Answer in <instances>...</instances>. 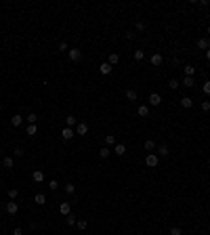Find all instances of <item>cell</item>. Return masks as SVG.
<instances>
[{"label":"cell","instance_id":"1","mask_svg":"<svg viewBox=\"0 0 210 235\" xmlns=\"http://www.w3.org/2000/svg\"><path fill=\"white\" fill-rule=\"evenodd\" d=\"M145 164L149 166V168H155V166L160 164V155H155V153H149V155L145 157Z\"/></svg>","mask_w":210,"mask_h":235},{"label":"cell","instance_id":"2","mask_svg":"<svg viewBox=\"0 0 210 235\" xmlns=\"http://www.w3.org/2000/svg\"><path fill=\"white\" fill-rule=\"evenodd\" d=\"M67 55H70V59L74 61V63H78L82 59V50H78V48H71V50H67Z\"/></svg>","mask_w":210,"mask_h":235},{"label":"cell","instance_id":"3","mask_svg":"<svg viewBox=\"0 0 210 235\" xmlns=\"http://www.w3.org/2000/svg\"><path fill=\"white\" fill-rule=\"evenodd\" d=\"M17 210H19V206H17V201H6V214H11V216H15V214H17Z\"/></svg>","mask_w":210,"mask_h":235},{"label":"cell","instance_id":"4","mask_svg":"<svg viewBox=\"0 0 210 235\" xmlns=\"http://www.w3.org/2000/svg\"><path fill=\"white\" fill-rule=\"evenodd\" d=\"M149 61H151V65H155V67H160V65H162V61H164V59H162V55H160V53H153Z\"/></svg>","mask_w":210,"mask_h":235},{"label":"cell","instance_id":"5","mask_svg":"<svg viewBox=\"0 0 210 235\" xmlns=\"http://www.w3.org/2000/svg\"><path fill=\"white\" fill-rule=\"evenodd\" d=\"M198 48L208 50V48H210V38H200V40H198Z\"/></svg>","mask_w":210,"mask_h":235},{"label":"cell","instance_id":"6","mask_svg":"<svg viewBox=\"0 0 210 235\" xmlns=\"http://www.w3.org/2000/svg\"><path fill=\"white\" fill-rule=\"evenodd\" d=\"M160 103H162V97H160L158 93L149 94V105H160Z\"/></svg>","mask_w":210,"mask_h":235},{"label":"cell","instance_id":"7","mask_svg":"<svg viewBox=\"0 0 210 235\" xmlns=\"http://www.w3.org/2000/svg\"><path fill=\"white\" fill-rule=\"evenodd\" d=\"M114 153H116V155H124V153H126V145H124V143L114 145Z\"/></svg>","mask_w":210,"mask_h":235},{"label":"cell","instance_id":"8","mask_svg":"<svg viewBox=\"0 0 210 235\" xmlns=\"http://www.w3.org/2000/svg\"><path fill=\"white\" fill-rule=\"evenodd\" d=\"M59 212H61L63 216H67V214H70V212H71V206H70V204H67V201H63V204L59 206Z\"/></svg>","mask_w":210,"mask_h":235},{"label":"cell","instance_id":"9","mask_svg":"<svg viewBox=\"0 0 210 235\" xmlns=\"http://www.w3.org/2000/svg\"><path fill=\"white\" fill-rule=\"evenodd\" d=\"M32 178H34L36 183H42V181H44V172H42V170H34V172H32Z\"/></svg>","mask_w":210,"mask_h":235},{"label":"cell","instance_id":"10","mask_svg":"<svg viewBox=\"0 0 210 235\" xmlns=\"http://www.w3.org/2000/svg\"><path fill=\"white\" fill-rule=\"evenodd\" d=\"M111 70H114V67H111L109 63H101V65H99V71H101L103 76H107V74H111Z\"/></svg>","mask_w":210,"mask_h":235},{"label":"cell","instance_id":"11","mask_svg":"<svg viewBox=\"0 0 210 235\" xmlns=\"http://www.w3.org/2000/svg\"><path fill=\"white\" fill-rule=\"evenodd\" d=\"M74 134H76V132H74L71 128H63V130H61V137H63L65 141H70V139L74 137Z\"/></svg>","mask_w":210,"mask_h":235},{"label":"cell","instance_id":"12","mask_svg":"<svg viewBox=\"0 0 210 235\" xmlns=\"http://www.w3.org/2000/svg\"><path fill=\"white\" fill-rule=\"evenodd\" d=\"M183 71H185V78H193L196 67H193V65H185V67H183Z\"/></svg>","mask_w":210,"mask_h":235},{"label":"cell","instance_id":"13","mask_svg":"<svg viewBox=\"0 0 210 235\" xmlns=\"http://www.w3.org/2000/svg\"><path fill=\"white\" fill-rule=\"evenodd\" d=\"M21 122H23V118L19 116V114H15V116L11 118V124L15 126V128H17V126H21Z\"/></svg>","mask_w":210,"mask_h":235},{"label":"cell","instance_id":"14","mask_svg":"<svg viewBox=\"0 0 210 235\" xmlns=\"http://www.w3.org/2000/svg\"><path fill=\"white\" fill-rule=\"evenodd\" d=\"M76 132H78V134H86V132H88V124L80 122V124H78V128H76Z\"/></svg>","mask_w":210,"mask_h":235},{"label":"cell","instance_id":"15","mask_svg":"<svg viewBox=\"0 0 210 235\" xmlns=\"http://www.w3.org/2000/svg\"><path fill=\"white\" fill-rule=\"evenodd\" d=\"M168 153H170V149H168V145H160V147H158V155H162V157H166Z\"/></svg>","mask_w":210,"mask_h":235},{"label":"cell","instance_id":"16","mask_svg":"<svg viewBox=\"0 0 210 235\" xmlns=\"http://www.w3.org/2000/svg\"><path fill=\"white\" fill-rule=\"evenodd\" d=\"M34 201H38V204L42 206V204H46V195H44V193H36V195H34Z\"/></svg>","mask_w":210,"mask_h":235},{"label":"cell","instance_id":"17","mask_svg":"<svg viewBox=\"0 0 210 235\" xmlns=\"http://www.w3.org/2000/svg\"><path fill=\"white\" fill-rule=\"evenodd\" d=\"M65 124H67V128H71V126H76V124H78V120H76L74 116H67V118H65Z\"/></svg>","mask_w":210,"mask_h":235},{"label":"cell","instance_id":"18","mask_svg":"<svg viewBox=\"0 0 210 235\" xmlns=\"http://www.w3.org/2000/svg\"><path fill=\"white\" fill-rule=\"evenodd\" d=\"M137 97H139V94H137V90H132V88H130V90H126V99H128V101H137Z\"/></svg>","mask_w":210,"mask_h":235},{"label":"cell","instance_id":"19","mask_svg":"<svg viewBox=\"0 0 210 235\" xmlns=\"http://www.w3.org/2000/svg\"><path fill=\"white\" fill-rule=\"evenodd\" d=\"M147 114H149V107H147V105H139V116L141 118H147Z\"/></svg>","mask_w":210,"mask_h":235},{"label":"cell","instance_id":"20","mask_svg":"<svg viewBox=\"0 0 210 235\" xmlns=\"http://www.w3.org/2000/svg\"><path fill=\"white\" fill-rule=\"evenodd\" d=\"M109 145H116V137L114 134H107L105 137V147H109Z\"/></svg>","mask_w":210,"mask_h":235},{"label":"cell","instance_id":"21","mask_svg":"<svg viewBox=\"0 0 210 235\" xmlns=\"http://www.w3.org/2000/svg\"><path fill=\"white\" fill-rule=\"evenodd\" d=\"M183 86H187V88H193V86H196V80H193V78H185V80H183Z\"/></svg>","mask_w":210,"mask_h":235},{"label":"cell","instance_id":"22","mask_svg":"<svg viewBox=\"0 0 210 235\" xmlns=\"http://www.w3.org/2000/svg\"><path fill=\"white\" fill-rule=\"evenodd\" d=\"M181 105H183V107L187 109V107H191V105H193V101H191L189 97H183V99H181Z\"/></svg>","mask_w":210,"mask_h":235},{"label":"cell","instance_id":"23","mask_svg":"<svg viewBox=\"0 0 210 235\" xmlns=\"http://www.w3.org/2000/svg\"><path fill=\"white\" fill-rule=\"evenodd\" d=\"M109 153H111V149H109V147H103V149H101V151H99V157H109Z\"/></svg>","mask_w":210,"mask_h":235},{"label":"cell","instance_id":"24","mask_svg":"<svg viewBox=\"0 0 210 235\" xmlns=\"http://www.w3.org/2000/svg\"><path fill=\"white\" fill-rule=\"evenodd\" d=\"M2 164H4V168H13V157H9V155H4V160H2Z\"/></svg>","mask_w":210,"mask_h":235},{"label":"cell","instance_id":"25","mask_svg":"<svg viewBox=\"0 0 210 235\" xmlns=\"http://www.w3.org/2000/svg\"><path fill=\"white\" fill-rule=\"evenodd\" d=\"M36 132H38V126H36V124H30V126H27V134H30V137H34Z\"/></svg>","mask_w":210,"mask_h":235},{"label":"cell","instance_id":"26","mask_svg":"<svg viewBox=\"0 0 210 235\" xmlns=\"http://www.w3.org/2000/svg\"><path fill=\"white\" fill-rule=\"evenodd\" d=\"M118 59H120V57H118L116 53H114V55H109V61H107V63H109V65L114 67V65H116V63H118Z\"/></svg>","mask_w":210,"mask_h":235},{"label":"cell","instance_id":"27","mask_svg":"<svg viewBox=\"0 0 210 235\" xmlns=\"http://www.w3.org/2000/svg\"><path fill=\"white\" fill-rule=\"evenodd\" d=\"M74 191H76V185H71V183H67V185H65V193H67V195H71Z\"/></svg>","mask_w":210,"mask_h":235},{"label":"cell","instance_id":"28","mask_svg":"<svg viewBox=\"0 0 210 235\" xmlns=\"http://www.w3.org/2000/svg\"><path fill=\"white\" fill-rule=\"evenodd\" d=\"M145 149H147V151H153V149H155V143L153 141H145Z\"/></svg>","mask_w":210,"mask_h":235},{"label":"cell","instance_id":"29","mask_svg":"<svg viewBox=\"0 0 210 235\" xmlns=\"http://www.w3.org/2000/svg\"><path fill=\"white\" fill-rule=\"evenodd\" d=\"M65 223L70 225V227H71V225H76V216H74V214H67V218H65Z\"/></svg>","mask_w":210,"mask_h":235},{"label":"cell","instance_id":"30","mask_svg":"<svg viewBox=\"0 0 210 235\" xmlns=\"http://www.w3.org/2000/svg\"><path fill=\"white\" fill-rule=\"evenodd\" d=\"M76 227H78V229H86V227H88V221H76Z\"/></svg>","mask_w":210,"mask_h":235},{"label":"cell","instance_id":"31","mask_svg":"<svg viewBox=\"0 0 210 235\" xmlns=\"http://www.w3.org/2000/svg\"><path fill=\"white\" fill-rule=\"evenodd\" d=\"M48 189H50V191H57V189H59V183H57V181H50V183H48Z\"/></svg>","mask_w":210,"mask_h":235},{"label":"cell","instance_id":"32","mask_svg":"<svg viewBox=\"0 0 210 235\" xmlns=\"http://www.w3.org/2000/svg\"><path fill=\"white\" fill-rule=\"evenodd\" d=\"M135 59H137V61L145 59V53H143V50H135Z\"/></svg>","mask_w":210,"mask_h":235},{"label":"cell","instance_id":"33","mask_svg":"<svg viewBox=\"0 0 210 235\" xmlns=\"http://www.w3.org/2000/svg\"><path fill=\"white\" fill-rule=\"evenodd\" d=\"M168 86H170V90H176V88H179V82H176L175 78H172V80L168 82Z\"/></svg>","mask_w":210,"mask_h":235},{"label":"cell","instance_id":"34","mask_svg":"<svg viewBox=\"0 0 210 235\" xmlns=\"http://www.w3.org/2000/svg\"><path fill=\"white\" fill-rule=\"evenodd\" d=\"M27 122H30V124H36V122H38V116H36V114H30V116H27Z\"/></svg>","mask_w":210,"mask_h":235},{"label":"cell","instance_id":"35","mask_svg":"<svg viewBox=\"0 0 210 235\" xmlns=\"http://www.w3.org/2000/svg\"><path fill=\"white\" fill-rule=\"evenodd\" d=\"M17 195H19V191H17V189H9V197H11V200H15Z\"/></svg>","mask_w":210,"mask_h":235},{"label":"cell","instance_id":"36","mask_svg":"<svg viewBox=\"0 0 210 235\" xmlns=\"http://www.w3.org/2000/svg\"><path fill=\"white\" fill-rule=\"evenodd\" d=\"M181 233H183L181 227H172V229H170V235H181Z\"/></svg>","mask_w":210,"mask_h":235},{"label":"cell","instance_id":"37","mask_svg":"<svg viewBox=\"0 0 210 235\" xmlns=\"http://www.w3.org/2000/svg\"><path fill=\"white\" fill-rule=\"evenodd\" d=\"M202 109H204V111H210V101H202Z\"/></svg>","mask_w":210,"mask_h":235},{"label":"cell","instance_id":"38","mask_svg":"<svg viewBox=\"0 0 210 235\" xmlns=\"http://www.w3.org/2000/svg\"><path fill=\"white\" fill-rule=\"evenodd\" d=\"M202 90H204V94H210V82L204 84V86H202Z\"/></svg>","mask_w":210,"mask_h":235},{"label":"cell","instance_id":"39","mask_svg":"<svg viewBox=\"0 0 210 235\" xmlns=\"http://www.w3.org/2000/svg\"><path fill=\"white\" fill-rule=\"evenodd\" d=\"M135 27H137L139 32H143V30H145V23H143V21H137V25H135Z\"/></svg>","mask_w":210,"mask_h":235},{"label":"cell","instance_id":"40","mask_svg":"<svg viewBox=\"0 0 210 235\" xmlns=\"http://www.w3.org/2000/svg\"><path fill=\"white\" fill-rule=\"evenodd\" d=\"M59 50L65 53V50H67V44H65V42H59Z\"/></svg>","mask_w":210,"mask_h":235},{"label":"cell","instance_id":"41","mask_svg":"<svg viewBox=\"0 0 210 235\" xmlns=\"http://www.w3.org/2000/svg\"><path fill=\"white\" fill-rule=\"evenodd\" d=\"M15 155H17V157H21V155H23V149H21V147H17V149H15Z\"/></svg>","mask_w":210,"mask_h":235},{"label":"cell","instance_id":"42","mask_svg":"<svg viewBox=\"0 0 210 235\" xmlns=\"http://www.w3.org/2000/svg\"><path fill=\"white\" fill-rule=\"evenodd\" d=\"M13 235H23V231H21V229H15V231H13Z\"/></svg>","mask_w":210,"mask_h":235},{"label":"cell","instance_id":"43","mask_svg":"<svg viewBox=\"0 0 210 235\" xmlns=\"http://www.w3.org/2000/svg\"><path fill=\"white\" fill-rule=\"evenodd\" d=\"M206 59H208V61H210V48H208V50H206Z\"/></svg>","mask_w":210,"mask_h":235},{"label":"cell","instance_id":"44","mask_svg":"<svg viewBox=\"0 0 210 235\" xmlns=\"http://www.w3.org/2000/svg\"><path fill=\"white\" fill-rule=\"evenodd\" d=\"M208 36H210V27H208Z\"/></svg>","mask_w":210,"mask_h":235},{"label":"cell","instance_id":"45","mask_svg":"<svg viewBox=\"0 0 210 235\" xmlns=\"http://www.w3.org/2000/svg\"><path fill=\"white\" fill-rule=\"evenodd\" d=\"M0 235H2V233H0Z\"/></svg>","mask_w":210,"mask_h":235}]
</instances>
